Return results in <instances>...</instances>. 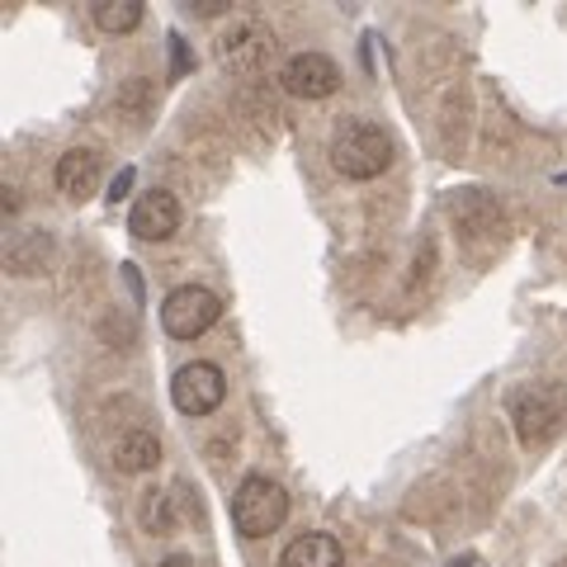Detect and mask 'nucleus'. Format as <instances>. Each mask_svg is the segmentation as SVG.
Here are the masks:
<instances>
[{"instance_id": "nucleus-13", "label": "nucleus", "mask_w": 567, "mask_h": 567, "mask_svg": "<svg viewBox=\"0 0 567 567\" xmlns=\"http://www.w3.org/2000/svg\"><path fill=\"white\" fill-rule=\"evenodd\" d=\"M95 24L104 33H133L142 24V0H104L95 6Z\"/></svg>"}, {"instance_id": "nucleus-15", "label": "nucleus", "mask_w": 567, "mask_h": 567, "mask_svg": "<svg viewBox=\"0 0 567 567\" xmlns=\"http://www.w3.org/2000/svg\"><path fill=\"white\" fill-rule=\"evenodd\" d=\"M128 189H133V171H118L114 181H110V204H118V199H128Z\"/></svg>"}, {"instance_id": "nucleus-4", "label": "nucleus", "mask_w": 567, "mask_h": 567, "mask_svg": "<svg viewBox=\"0 0 567 567\" xmlns=\"http://www.w3.org/2000/svg\"><path fill=\"white\" fill-rule=\"evenodd\" d=\"M213 52H218L223 71H233V76H260L265 62L275 58V29L256 20V14H233V24H223Z\"/></svg>"}, {"instance_id": "nucleus-2", "label": "nucleus", "mask_w": 567, "mask_h": 567, "mask_svg": "<svg viewBox=\"0 0 567 567\" xmlns=\"http://www.w3.org/2000/svg\"><path fill=\"white\" fill-rule=\"evenodd\" d=\"M289 520V492H284L275 477L251 473L241 477V487L233 492V525L241 539H265Z\"/></svg>"}, {"instance_id": "nucleus-6", "label": "nucleus", "mask_w": 567, "mask_h": 567, "mask_svg": "<svg viewBox=\"0 0 567 567\" xmlns=\"http://www.w3.org/2000/svg\"><path fill=\"white\" fill-rule=\"evenodd\" d=\"M227 398V379H223V369L218 364H208V360H194L185 369H175V379H171V402L181 406L185 416H213L223 406Z\"/></svg>"}, {"instance_id": "nucleus-7", "label": "nucleus", "mask_w": 567, "mask_h": 567, "mask_svg": "<svg viewBox=\"0 0 567 567\" xmlns=\"http://www.w3.org/2000/svg\"><path fill=\"white\" fill-rule=\"evenodd\" d=\"M279 85L298 100H327L341 85V66H336L327 52H293L279 71Z\"/></svg>"}, {"instance_id": "nucleus-5", "label": "nucleus", "mask_w": 567, "mask_h": 567, "mask_svg": "<svg viewBox=\"0 0 567 567\" xmlns=\"http://www.w3.org/2000/svg\"><path fill=\"white\" fill-rule=\"evenodd\" d=\"M218 317H223V298L213 289H204V284H181V289H171L166 303H162V327H166V336H175V341L204 336Z\"/></svg>"}, {"instance_id": "nucleus-16", "label": "nucleus", "mask_w": 567, "mask_h": 567, "mask_svg": "<svg viewBox=\"0 0 567 567\" xmlns=\"http://www.w3.org/2000/svg\"><path fill=\"white\" fill-rule=\"evenodd\" d=\"M162 567H199V563H194V558H185V554H175V558H166Z\"/></svg>"}, {"instance_id": "nucleus-3", "label": "nucleus", "mask_w": 567, "mask_h": 567, "mask_svg": "<svg viewBox=\"0 0 567 567\" xmlns=\"http://www.w3.org/2000/svg\"><path fill=\"white\" fill-rule=\"evenodd\" d=\"M506 416H511V425H516L525 450H548L558 440V431H563V402H558L554 388H544V383L511 388Z\"/></svg>"}, {"instance_id": "nucleus-1", "label": "nucleus", "mask_w": 567, "mask_h": 567, "mask_svg": "<svg viewBox=\"0 0 567 567\" xmlns=\"http://www.w3.org/2000/svg\"><path fill=\"white\" fill-rule=\"evenodd\" d=\"M393 133L383 123H369V118H350L336 128L331 137V166L346 175V181H374L393 166Z\"/></svg>"}, {"instance_id": "nucleus-14", "label": "nucleus", "mask_w": 567, "mask_h": 567, "mask_svg": "<svg viewBox=\"0 0 567 567\" xmlns=\"http://www.w3.org/2000/svg\"><path fill=\"white\" fill-rule=\"evenodd\" d=\"M166 502H171L166 492H147V496H142V525H147L152 535H166V529L175 525L171 511H166Z\"/></svg>"}, {"instance_id": "nucleus-12", "label": "nucleus", "mask_w": 567, "mask_h": 567, "mask_svg": "<svg viewBox=\"0 0 567 567\" xmlns=\"http://www.w3.org/2000/svg\"><path fill=\"white\" fill-rule=\"evenodd\" d=\"M156 464H162V440H156L152 431H128L114 445V468L118 473H152Z\"/></svg>"}, {"instance_id": "nucleus-10", "label": "nucleus", "mask_w": 567, "mask_h": 567, "mask_svg": "<svg viewBox=\"0 0 567 567\" xmlns=\"http://www.w3.org/2000/svg\"><path fill=\"white\" fill-rule=\"evenodd\" d=\"M341 563H346V548L336 535H327V529L298 535L279 558V567H341Z\"/></svg>"}, {"instance_id": "nucleus-11", "label": "nucleus", "mask_w": 567, "mask_h": 567, "mask_svg": "<svg viewBox=\"0 0 567 567\" xmlns=\"http://www.w3.org/2000/svg\"><path fill=\"white\" fill-rule=\"evenodd\" d=\"M58 189L66 199H91L100 189V156L91 147H71L58 162Z\"/></svg>"}, {"instance_id": "nucleus-9", "label": "nucleus", "mask_w": 567, "mask_h": 567, "mask_svg": "<svg viewBox=\"0 0 567 567\" xmlns=\"http://www.w3.org/2000/svg\"><path fill=\"white\" fill-rule=\"evenodd\" d=\"M48 260H52V233H43V227H24V233H14L6 241V270L14 279L43 275Z\"/></svg>"}, {"instance_id": "nucleus-8", "label": "nucleus", "mask_w": 567, "mask_h": 567, "mask_svg": "<svg viewBox=\"0 0 567 567\" xmlns=\"http://www.w3.org/2000/svg\"><path fill=\"white\" fill-rule=\"evenodd\" d=\"M128 233L137 241H166L181 233V199L171 189H147L137 194V204L128 213Z\"/></svg>"}, {"instance_id": "nucleus-17", "label": "nucleus", "mask_w": 567, "mask_h": 567, "mask_svg": "<svg viewBox=\"0 0 567 567\" xmlns=\"http://www.w3.org/2000/svg\"><path fill=\"white\" fill-rule=\"evenodd\" d=\"M454 567H483V558H473V554H468V558H454Z\"/></svg>"}]
</instances>
